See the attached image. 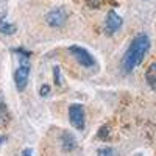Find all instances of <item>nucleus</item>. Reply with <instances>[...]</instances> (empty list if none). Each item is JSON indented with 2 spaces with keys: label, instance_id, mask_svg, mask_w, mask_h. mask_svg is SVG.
I'll list each match as a JSON object with an SVG mask.
<instances>
[{
  "label": "nucleus",
  "instance_id": "0eeeda50",
  "mask_svg": "<svg viewBox=\"0 0 156 156\" xmlns=\"http://www.w3.org/2000/svg\"><path fill=\"white\" fill-rule=\"evenodd\" d=\"M61 145H62V150L64 151H72L76 148V139L72 133L69 131H64L62 136H61Z\"/></svg>",
  "mask_w": 156,
  "mask_h": 156
},
{
  "label": "nucleus",
  "instance_id": "dca6fc26",
  "mask_svg": "<svg viewBox=\"0 0 156 156\" xmlns=\"http://www.w3.org/2000/svg\"><path fill=\"white\" fill-rule=\"evenodd\" d=\"M3 142H5V137H3V136H0V145H2Z\"/></svg>",
  "mask_w": 156,
  "mask_h": 156
},
{
  "label": "nucleus",
  "instance_id": "f03ea898",
  "mask_svg": "<svg viewBox=\"0 0 156 156\" xmlns=\"http://www.w3.org/2000/svg\"><path fill=\"white\" fill-rule=\"evenodd\" d=\"M16 53L20 55V64L17 66L16 72H14V81H16V87L19 92H22V90H25V87H27L28 84V76H30V53H27V51H23V50H19L16 48L14 50Z\"/></svg>",
  "mask_w": 156,
  "mask_h": 156
},
{
  "label": "nucleus",
  "instance_id": "9d476101",
  "mask_svg": "<svg viewBox=\"0 0 156 156\" xmlns=\"http://www.w3.org/2000/svg\"><path fill=\"white\" fill-rule=\"evenodd\" d=\"M97 156H117V153L111 147H101V148H98Z\"/></svg>",
  "mask_w": 156,
  "mask_h": 156
},
{
  "label": "nucleus",
  "instance_id": "1a4fd4ad",
  "mask_svg": "<svg viewBox=\"0 0 156 156\" xmlns=\"http://www.w3.org/2000/svg\"><path fill=\"white\" fill-rule=\"evenodd\" d=\"M0 33L3 34H14L16 33V25L6 20V17L0 16Z\"/></svg>",
  "mask_w": 156,
  "mask_h": 156
},
{
  "label": "nucleus",
  "instance_id": "f8f14e48",
  "mask_svg": "<svg viewBox=\"0 0 156 156\" xmlns=\"http://www.w3.org/2000/svg\"><path fill=\"white\" fill-rule=\"evenodd\" d=\"M53 76H55V83H56V84H61V75H59V67H55V69H53Z\"/></svg>",
  "mask_w": 156,
  "mask_h": 156
},
{
  "label": "nucleus",
  "instance_id": "4468645a",
  "mask_svg": "<svg viewBox=\"0 0 156 156\" xmlns=\"http://www.w3.org/2000/svg\"><path fill=\"white\" fill-rule=\"evenodd\" d=\"M48 92H50V87L47 86V84H44L42 87H41V95L44 97V95H48Z\"/></svg>",
  "mask_w": 156,
  "mask_h": 156
},
{
  "label": "nucleus",
  "instance_id": "7ed1b4c3",
  "mask_svg": "<svg viewBox=\"0 0 156 156\" xmlns=\"http://www.w3.org/2000/svg\"><path fill=\"white\" fill-rule=\"evenodd\" d=\"M69 120L76 129H84L86 125V114H84V106L80 103H72L69 106Z\"/></svg>",
  "mask_w": 156,
  "mask_h": 156
},
{
  "label": "nucleus",
  "instance_id": "20e7f679",
  "mask_svg": "<svg viewBox=\"0 0 156 156\" xmlns=\"http://www.w3.org/2000/svg\"><path fill=\"white\" fill-rule=\"evenodd\" d=\"M69 51L72 53V56L76 59V62H78V64H81L83 67H86V69L94 67L95 59L92 58V55H90L86 48L78 47V45H72V47H69Z\"/></svg>",
  "mask_w": 156,
  "mask_h": 156
},
{
  "label": "nucleus",
  "instance_id": "423d86ee",
  "mask_svg": "<svg viewBox=\"0 0 156 156\" xmlns=\"http://www.w3.org/2000/svg\"><path fill=\"white\" fill-rule=\"evenodd\" d=\"M120 27H122V17L115 11H109L105 20V31L108 34H114Z\"/></svg>",
  "mask_w": 156,
  "mask_h": 156
},
{
  "label": "nucleus",
  "instance_id": "f257e3e1",
  "mask_svg": "<svg viewBox=\"0 0 156 156\" xmlns=\"http://www.w3.org/2000/svg\"><path fill=\"white\" fill-rule=\"evenodd\" d=\"M150 50V37L145 34V33H140L137 34L131 44L128 45L125 55L122 58V69L125 73H129L133 72L139 64L144 61L145 55L148 53Z\"/></svg>",
  "mask_w": 156,
  "mask_h": 156
},
{
  "label": "nucleus",
  "instance_id": "ddd939ff",
  "mask_svg": "<svg viewBox=\"0 0 156 156\" xmlns=\"http://www.w3.org/2000/svg\"><path fill=\"white\" fill-rule=\"evenodd\" d=\"M87 3H89V6H92V8H98L100 3H101V0H87Z\"/></svg>",
  "mask_w": 156,
  "mask_h": 156
},
{
  "label": "nucleus",
  "instance_id": "9b49d317",
  "mask_svg": "<svg viewBox=\"0 0 156 156\" xmlns=\"http://www.w3.org/2000/svg\"><path fill=\"white\" fill-rule=\"evenodd\" d=\"M8 117V112H6V105L3 103L2 97H0V123H3Z\"/></svg>",
  "mask_w": 156,
  "mask_h": 156
},
{
  "label": "nucleus",
  "instance_id": "39448f33",
  "mask_svg": "<svg viewBox=\"0 0 156 156\" xmlns=\"http://www.w3.org/2000/svg\"><path fill=\"white\" fill-rule=\"evenodd\" d=\"M66 20H67V14L62 8H55L47 14V23L50 25V27L59 28L66 23Z\"/></svg>",
  "mask_w": 156,
  "mask_h": 156
},
{
  "label": "nucleus",
  "instance_id": "2eb2a0df",
  "mask_svg": "<svg viewBox=\"0 0 156 156\" xmlns=\"http://www.w3.org/2000/svg\"><path fill=\"white\" fill-rule=\"evenodd\" d=\"M22 156H33V151H31V148H25V150L22 151Z\"/></svg>",
  "mask_w": 156,
  "mask_h": 156
},
{
  "label": "nucleus",
  "instance_id": "6e6552de",
  "mask_svg": "<svg viewBox=\"0 0 156 156\" xmlns=\"http://www.w3.org/2000/svg\"><path fill=\"white\" fill-rule=\"evenodd\" d=\"M145 80H147L148 86H150L153 90H156V62L150 64V67L147 69V72H145Z\"/></svg>",
  "mask_w": 156,
  "mask_h": 156
}]
</instances>
